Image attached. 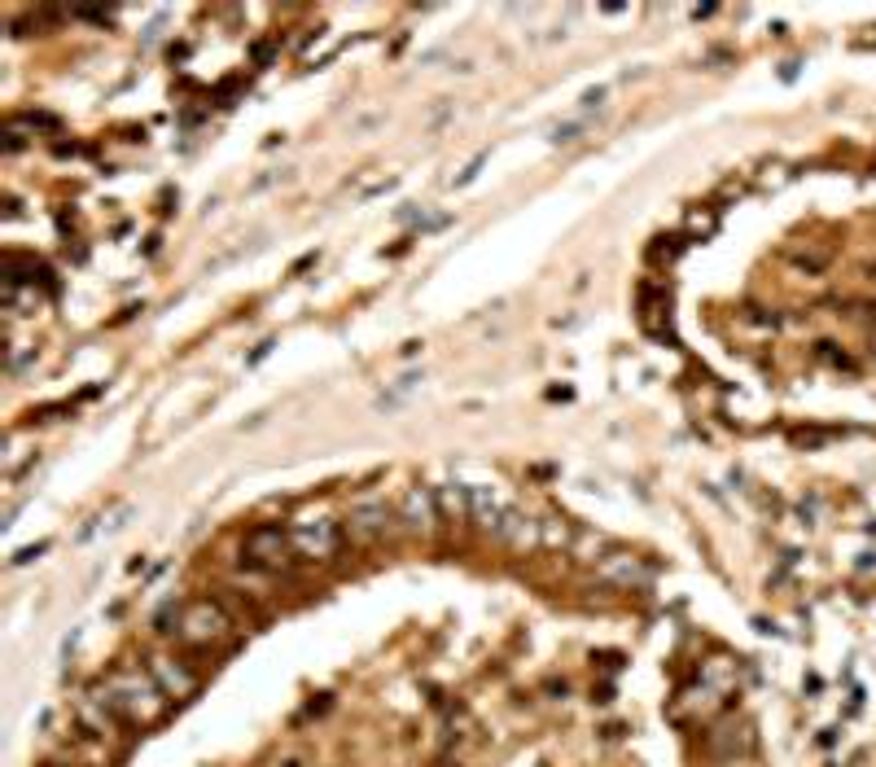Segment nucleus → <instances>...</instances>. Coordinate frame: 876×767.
<instances>
[{
    "label": "nucleus",
    "mask_w": 876,
    "mask_h": 767,
    "mask_svg": "<svg viewBox=\"0 0 876 767\" xmlns=\"http://www.w3.org/2000/svg\"><path fill=\"white\" fill-rule=\"evenodd\" d=\"M92 697L97 702H106L114 715L123 719V724H158L163 719V711H167V702L171 697L158 689V680L149 671H141V667H123V671H114L101 689H92Z\"/></svg>",
    "instance_id": "1"
},
{
    "label": "nucleus",
    "mask_w": 876,
    "mask_h": 767,
    "mask_svg": "<svg viewBox=\"0 0 876 767\" xmlns=\"http://www.w3.org/2000/svg\"><path fill=\"white\" fill-rule=\"evenodd\" d=\"M233 614L224 610V601H211V597H198V601H184L180 614H176V636L184 645L193 649H211V645H224L228 636H233Z\"/></svg>",
    "instance_id": "2"
},
{
    "label": "nucleus",
    "mask_w": 876,
    "mask_h": 767,
    "mask_svg": "<svg viewBox=\"0 0 876 767\" xmlns=\"http://www.w3.org/2000/svg\"><path fill=\"white\" fill-rule=\"evenodd\" d=\"M294 544H290V531L276 522H263V526H250L246 540H241V562L255 566V570H281L290 562Z\"/></svg>",
    "instance_id": "3"
},
{
    "label": "nucleus",
    "mask_w": 876,
    "mask_h": 767,
    "mask_svg": "<svg viewBox=\"0 0 876 767\" xmlns=\"http://www.w3.org/2000/svg\"><path fill=\"white\" fill-rule=\"evenodd\" d=\"M290 544H294V557H303V562H333L342 531L329 518H303L290 526Z\"/></svg>",
    "instance_id": "4"
},
{
    "label": "nucleus",
    "mask_w": 876,
    "mask_h": 767,
    "mask_svg": "<svg viewBox=\"0 0 876 767\" xmlns=\"http://www.w3.org/2000/svg\"><path fill=\"white\" fill-rule=\"evenodd\" d=\"M342 531H347L355 544H377L395 531V509H386V500H377V496H364L347 509V526H342Z\"/></svg>",
    "instance_id": "5"
},
{
    "label": "nucleus",
    "mask_w": 876,
    "mask_h": 767,
    "mask_svg": "<svg viewBox=\"0 0 876 767\" xmlns=\"http://www.w3.org/2000/svg\"><path fill=\"white\" fill-rule=\"evenodd\" d=\"M438 518H443V513H438L434 491H425V487H408V491H403V500H399V509H395V522H399L408 535H430Z\"/></svg>",
    "instance_id": "6"
},
{
    "label": "nucleus",
    "mask_w": 876,
    "mask_h": 767,
    "mask_svg": "<svg viewBox=\"0 0 876 767\" xmlns=\"http://www.w3.org/2000/svg\"><path fill=\"white\" fill-rule=\"evenodd\" d=\"M149 675H154L158 689H163L171 702H184V697L198 693V671H189L180 658H171V654H154V658H149Z\"/></svg>",
    "instance_id": "7"
},
{
    "label": "nucleus",
    "mask_w": 876,
    "mask_h": 767,
    "mask_svg": "<svg viewBox=\"0 0 876 767\" xmlns=\"http://www.w3.org/2000/svg\"><path fill=\"white\" fill-rule=\"evenodd\" d=\"M706 750L714 754V759H723V763L749 759V754H754V728H749V724H719V728H710Z\"/></svg>",
    "instance_id": "8"
},
{
    "label": "nucleus",
    "mask_w": 876,
    "mask_h": 767,
    "mask_svg": "<svg viewBox=\"0 0 876 767\" xmlns=\"http://www.w3.org/2000/svg\"><path fill=\"white\" fill-rule=\"evenodd\" d=\"M491 535H495L500 544H509V548H535V544H539V522L522 518L517 509H504V518L495 522Z\"/></svg>",
    "instance_id": "9"
},
{
    "label": "nucleus",
    "mask_w": 876,
    "mask_h": 767,
    "mask_svg": "<svg viewBox=\"0 0 876 767\" xmlns=\"http://www.w3.org/2000/svg\"><path fill=\"white\" fill-rule=\"evenodd\" d=\"M601 570L618 583V588H644V583H649V570H644V566L636 562V557H627V553H609V557H601Z\"/></svg>",
    "instance_id": "10"
},
{
    "label": "nucleus",
    "mask_w": 876,
    "mask_h": 767,
    "mask_svg": "<svg viewBox=\"0 0 876 767\" xmlns=\"http://www.w3.org/2000/svg\"><path fill=\"white\" fill-rule=\"evenodd\" d=\"M438 513L452 522H474V513H469V487H443L438 491Z\"/></svg>",
    "instance_id": "11"
},
{
    "label": "nucleus",
    "mask_w": 876,
    "mask_h": 767,
    "mask_svg": "<svg viewBox=\"0 0 876 767\" xmlns=\"http://www.w3.org/2000/svg\"><path fill=\"white\" fill-rule=\"evenodd\" d=\"M679 255V237H657V242L649 246V259L653 263H671Z\"/></svg>",
    "instance_id": "12"
},
{
    "label": "nucleus",
    "mask_w": 876,
    "mask_h": 767,
    "mask_svg": "<svg viewBox=\"0 0 876 767\" xmlns=\"http://www.w3.org/2000/svg\"><path fill=\"white\" fill-rule=\"evenodd\" d=\"M701 675L714 680V684H728V680H736V667L728 658H714V662H706V671H701Z\"/></svg>",
    "instance_id": "13"
},
{
    "label": "nucleus",
    "mask_w": 876,
    "mask_h": 767,
    "mask_svg": "<svg viewBox=\"0 0 876 767\" xmlns=\"http://www.w3.org/2000/svg\"><path fill=\"white\" fill-rule=\"evenodd\" d=\"M710 228H714V215H710V211H688V233H693V237H706Z\"/></svg>",
    "instance_id": "14"
},
{
    "label": "nucleus",
    "mask_w": 876,
    "mask_h": 767,
    "mask_svg": "<svg viewBox=\"0 0 876 767\" xmlns=\"http://www.w3.org/2000/svg\"><path fill=\"white\" fill-rule=\"evenodd\" d=\"M281 767H307V759H303V754H285Z\"/></svg>",
    "instance_id": "15"
}]
</instances>
